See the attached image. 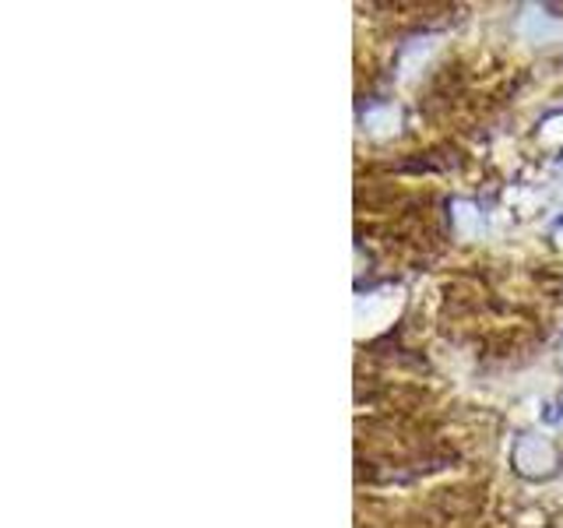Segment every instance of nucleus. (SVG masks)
I'll return each instance as SVG.
<instances>
[{"label": "nucleus", "instance_id": "obj_5", "mask_svg": "<svg viewBox=\"0 0 563 528\" xmlns=\"http://www.w3.org/2000/svg\"><path fill=\"white\" fill-rule=\"evenodd\" d=\"M560 366H563V339H560Z\"/></svg>", "mask_w": 563, "mask_h": 528}, {"label": "nucleus", "instance_id": "obj_3", "mask_svg": "<svg viewBox=\"0 0 563 528\" xmlns=\"http://www.w3.org/2000/svg\"><path fill=\"white\" fill-rule=\"evenodd\" d=\"M451 226H454V233L462 237V240H475L486 229V219H483V211L479 205H472V201H454L451 205Z\"/></svg>", "mask_w": 563, "mask_h": 528}, {"label": "nucleus", "instance_id": "obj_4", "mask_svg": "<svg viewBox=\"0 0 563 528\" xmlns=\"http://www.w3.org/2000/svg\"><path fill=\"white\" fill-rule=\"evenodd\" d=\"M556 180H560V187H563V158L556 163Z\"/></svg>", "mask_w": 563, "mask_h": 528}, {"label": "nucleus", "instance_id": "obj_2", "mask_svg": "<svg viewBox=\"0 0 563 528\" xmlns=\"http://www.w3.org/2000/svg\"><path fill=\"white\" fill-rule=\"evenodd\" d=\"M521 35H525V40L528 43H532V46H545V43H553L556 40V35L563 32V25L556 22V18H550V14H545V11H525L521 14Z\"/></svg>", "mask_w": 563, "mask_h": 528}, {"label": "nucleus", "instance_id": "obj_1", "mask_svg": "<svg viewBox=\"0 0 563 528\" xmlns=\"http://www.w3.org/2000/svg\"><path fill=\"white\" fill-rule=\"evenodd\" d=\"M510 465H515V472L521 475V480L545 483L560 472V451L550 437L521 433L515 440V451H510Z\"/></svg>", "mask_w": 563, "mask_h": 528}]
</instances>
